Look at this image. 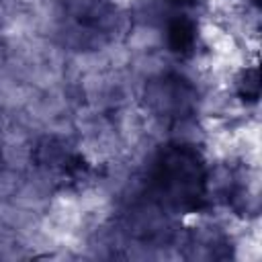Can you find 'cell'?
Wrapping results in <instances>:
<instances>
[{"label":"cell","instance_id":"obj_1","mask_svg":"<svg viewBox=\"0 0 262 262\" xmlns=\"http://www.w3.org/2000/svg\"><path fill=\"white\" fill-rule=\"evenodd\" d=\"M151 186L158 196L176 209L192 211L205 199V172L196 154L188 147L174 145L160 154Z\"/></svg>","mask_w":262,"mask_h":262},{"label":"cell","instance_id":"obj_2","mask_svg":"<svg viewBox=\"0 0 262 262\" xmlns=\"http://www.w3.org/2000/svg\"><path fill=\"white\" fill-rule=\"evenodd\" d=\"M113 10L104 0H74L68 6V25L78 37L104 35L113 23Z\"/></svg>","mask_w":262,"mask_h":262},{"label":"cell","instance_id":"obj_3","mask_svg":"<svg viewBox=\"0 0 262 262\" xmlns=\"http://www.w3.org/2000/svg\"><path fill=\"white\" fill-rule=\"evenodd\" d=\"M186 90L188 88H186V84H182L180 78L164 80V84L156 92V98L162 104V111L172 113L170 117H178L180 113H184L188 102H190V96L186 94Z\"/></svg>","mask_w":262,"mask_h":262},{"label":"cell","instance_id":"obj_4","mask_svg":"<svg viewBox=\"0 0 262 262\" xmlns=\"http://www.w3.org/2000/svg\"><path fill=\"white\" fill-rule=\"evenodd\" d=\"M166 39H168V47L176 53H188L194 45L196 39V27L190 18L186 16H176L168 23L166 29Z\"/></svg>","mask_w":262,"mask_h":262},{"label":"cell","instance_id":"obj_5","mask_svg":"<svg viewBox=\"0 0 262 262\" xmlns=\"http://www.w3.org/2000/svg\"><path fill=\"white\" fill-rule=\"evenodd\" d=\"M170 4H176V6H192L196 0H166Z\"/></svg>","mask_w":262,"mask_h":262}]
</instances>
